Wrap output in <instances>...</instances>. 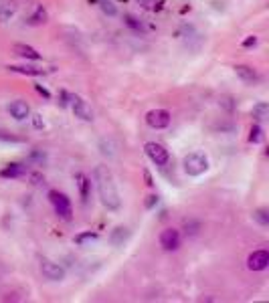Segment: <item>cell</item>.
Returning <instances> with one entry per match:
<instances>
[{"label": "cell", "instance_id": "1", "mask_svg": "<svg viewBox=\"0 0 269 303\" xmlns=\"http://www.w3.org/2000/svg\"><path fill=\"white\" fill-rule=\"evenodd\" d=\"M95 182H97V192H100L102 204L108 210H117L121 206V200H119L117 186L113 182V176L108 170V166H97L95 168Z\"/></svg>", "mask_w": 269, "mask_h": 303}, {"label": "cell", "instance_id": "2", "mask_svg": "<svg viewBox=\"0 0 269 303\" xmlns=\"http://www.w3.org/2000/svg\"><path fill=\"white\" fill-rule=\"evenodd\" d=\"M182 166H184V172L188 176H201V174H205L209 170V160H207V156L194 152V154H188L184 158Z\"/></svg>", "mask_w": 269, "mask_h": 303}, {"label": "cell", "instance_id": "3", "mask_svg": "<svg viewBox=\"0 0 269 303\" xmlns=\"http://www.w3.org/2000/svg\"><path fill=\"white\" fill-rule=\"evenodd\" d=\"M49 200L53 204L55 212H57L61 218L71 220L73 210H71V200L67 198V194H63V192H59V190H51V192H49Z\"/></svg>", "mask_w": 269, "mask_h": 303}, {"label": "cell", "instance_id": "4", "mask_svg": "<svg viewBox=\"0 0 269 303\" xmlns=\"http://www.w3.org/2000/svg\"><path fill=\"white\" fill-rule=\"evenodd\" d=\"M41 273L49 281H63L65 279V269L61 265L53 263V261H49V259H43L41 261Z\"/></svg>", "mask_w": 269, "mask_h": 303}, {"label": "cell", "instance_id": "5", "mask_svg": "<svg viewBox=\"0 0 269 303\" xmlns=\"http://www.w3.org/2000/svg\"><path fill=\"white\" fill-rule=\"evenodd\" d=\"M146 123L152 130H164L170 123V113L166 109H152L146 113Z\"/></svg>", "mask_w": 269, "mask_h": 303}, {"label": "cell", "instance_id": "6", "mask_svg": "<svg viewBox=\"0 0 269 303\" xmlns=\"http://www.w3.org/2000/svg\"><path fill=\"white\" fill-rule=\"evenodd\" d=\"M146 154H148V158L156 164V166H164L166 162H168V150L160 146V144H156V142H148L146 144Z\"/></svg>", "mask_w": 269, "mask_h": 303}, {"label": "cell", "instance_id": "7", "mask_svg": "<svg viewBox=\"0 0 269 303\" xmlns=\"http://www.w3.org/2000/svg\"><path fill=\"white\" fill-rule=\"evenodd\" d=\"M71 105H73V111H75V115L79 119H83V121H91L93 119V109H91V105L87 101H83L81 97L73 95L71 97Z\"/></svg>", "mask_w": 269, "mask_h": 303}, {"label": "cell", "instance_id": "8", "mask_svg": "<svg viewBox=\"0 0 269 303\" xmlns=\"http://www.w3.org/2000/svg\"><path fill=\"white\" fill-rule=\"evenodd\" d=\"M267 265H269V252L263 251V249L253 251L249 255V259H247V267L251 271H263V269H267Z\"/></svg>", "mask_w": 269, "mask_h": 303}, {"label": "cell", "instance_id": "9", "mask_svg": "<svg viewBox=\"0 0 269 303\" xmlns=\"http://www.w3.org/2000/svg\"><path fill=\"white\" fill-rule=\"evenodd\" d=\"M160 245L166 251H176L180 247V233L176 229H166L160 235Z\"/></svg>", "mask_w": 269, "mask_h": 303}, {"label": "cell", "instance_id": "10", "mask_svg": "<svg viewBox=\"0 0 269 303\" xmlns=\"http://www.w3.org/2000/svg\"><path fill=\"white\" fill-rule=\"evenodd\" d=\"M235 73H237V77H239L243 83H247V85H255V83L259 81V73H257L253 67H249V65H237V67H235Z\"/></svg>", "mask_w": 269, "mask_h": 303}, {"label": "cell", "instance_id": "11", "mask_svg": "<svg viewBox=\"0 0 269 303\" xmlns=\"http://www.w3.org/2000/svg\"><path fill=\"white\" fill-rule=\"evenodd\" d=\"M8 111H10V115L14 117V119H18V121H22V119H27L29 115H31V107H29V103L27 101H12L10 105H8Z\"/></svg>", "mask_w": 269, "mask_h": 303}, {"label": "cell", "instance_id": "12", "mask_svg": "<svg viewBox=\"0 0 269 303\" xmlns=\"http://www.w3.org/2000/svg\"><path fill=\"white\" fill-rule=\"evenodd\" d=\"M16 10H18L16 0H0V22H6L8 18H12Z\"/></svg>", "mask_w": 269, "mask_h": 303}, {"label": "cell", "instance_id": "13", "mask_svg": "<svg viewBox=\"0 0 269 303\" xmlns=\"http://www.w3.org/2000/svg\"><path fill=\"white\" fill-rule=\"evenodd\" d=\"M12 50H14V55H18V57H22V59H31V61H39V59H41V53H37L33 47L22 45V43H14V45H12Z\"/></svg>", "mask_w": 269, "mask_h": 303}, {"label": "cell", "instance_id": "14", "mask_svg": "<svg viewBox=\"0 0 269 303\" xmlns=\"http://www.w3.org/2000/svg\"><path fill=\"white\" fill-rule=\"evenodd\" d=\"M75 180H77V186H79V194H81V198H83V200H87V198H89V192H91V180H89L85 174H81V172H77V174H75Z\"/></svg>", "mask_w": 269, "mask_h": 303}, {"label": "cell", "instance_id": "15", "mask_svg": "<svg viewBox=\"0 0 269 303\" xmlns=\"http://www.w3.org/2000/svg\"><path fill=\"white\" fill-rule=\"evenodd\" d=\"M75 245H79V247H91V245H95L97 241H100V235L97 233H81V235H77L75 239Z\"/></svg>", "mask_w": 269, "mask_h": 303}, {"label": "cell", "instance_id": "16", "mask_svg": "<svg viewBox=\"0 0 269 303\" xmlns=\"http://www.w3.org/2000/svg\"><path fill=\"white\" fill-rule=\"evenodd\" d=\"M25 172H27V168L22 164H10L0 172V176L2 178H20Z\"/></svg>", "mask_w": 269, "mask_h": 303}, {"label": "cell", "instance_id": "17", "mask_svg": "<svg viewBox=\"0 0 269 303\" xmlns=\"http://www.w3.org/2000/svg\"><path fill=\"white\" fill-rule=\"evenodd\" d=\"M6 69L12 71V73H22V75H31V77H39V75L45 73V69H37V67H16V65H10Z\"/></svg>", "mask_w": 269, "mask_h": 303}, {"label": "cell", "instance_id": "18", "mask_svg": "<svg viewBox=\"0 0 269 303\" xmlns=\"http://www.w3.org/2000/svg\"><path fill=\"white\" fill-rule=\"evenodd\" d=\"M128 237H130V231L117 226V229L111 233V243H113L115 247H119V245H124V241H128Z\"/></svg>", "mask_w": 269, "mask_h": 303}, {"label": "cell", "instance_id": "19", "mask_svg": "<svg viewBox=\"0 0 269 303\" xmlns=\"http://www.w3.org/2000/svg\"><path fill=\"white\" fill-rule=\"evenodd\" d=\"M47 20V10L43 8V6H39L37 10H35V14L29 18V24H41V22H45Z\"/></svg>", "mask_w": 269, "mask_h": 303}, {"label": "cell", "instance_id": "20", "mask_svg": "<svg viewBox=\"0 0 269 303\" xmlns=\"http://www.w3.org/2000/svg\"><path fill=\"white\" fill-rule=\"evenodd\" d=\"M267 111H269V105H267V103H257V105L253 107L251 115H253L255 119H265V117H267Z\"/></svg>", "mask_w": 269, "mask_h": 303}, {"label": "cell", "instance_id": "21", "mask_svg": "<svg viewBox=\"0 0 269 303\" xmlns=\"http://www.w3.org/2000/svg\"><path fill=\"white\" fill-rule=\"evenodd\" d=\"M124 20H126V24H128V27H132L136 33H144V27H142V22H140L138 18H134L132 14H126V16H124Z\"/></svg>", "mask_w": 269, "mask_h": 303}, {"label": "cell", "instance_id": "22", "mask_svg": "<svg viewBox=\"0 0 269 303\" xmlns=\"http://www.w3.org/2000/svg\"><path fill=\"white\" fill-rule=\"evenodd\" d=\"M249 142H253V144H261V142H263V130H261L259 125H253V128H251Z\"/></svg>", "mask_w": 269, "mask_h": 303}, {"label": "cell", "instance_id": "23", "mask_svg": "<svg viewBox=\"0 0 269 303\" xmlns=\"http://www.w3.org/2000/svg\"><path fill=\"white\" fill-rule=\"evenodd\" d=\"M253 218L259 222V224H263V226H267L269 224V214L265 208H259V210H255L253 212Z\"/></svg>", "mask_w": 269, "mask_h": 303}, {"label": "cell", "instance_id": "24", "mask_svg": "<svg viewBox=\"0 0 269 303\" xmlns=\"http://www.w3.org/2000/svg\"><path fill=\"white\" fill-rule=\"evenodd\" d=\"M100 6H102V10H104L106 14H109V16H115V14H117V8H115L109 0H100Z\"/></svg>", "mask_w": 269, "mask_h": 303}, {"label": "cell", "instance_id": "25", "mask_svg": "<svg viewBox=\"0 0 269 303\" xmlns=\"http://www.w3.org/2000/svg\"><path fill=\"white\" fill-rule=\"evenodd\" d=\"M184 229H186V235H197L199 222H186V224H184Z\"/></svg>", "mask_w": 269, "mask_h": 303}, {"label": "cell", "instance_id": "26", "mask_svg": "<svg viewBox=\"0 0 269 303\" xmlns=\"http://www.w3.org/2000/svg\"><path fill=\"white\" fill-rule=\"evenodd\" d=\"M33 123H35L37 130H43L45 128V121L41 119V115H33Z\"/></svg>", "mask_w": 269, "mask_h": 303}, {"label": "cell", "instance_id": "27", "mask_svg": "<svg viewBox=\"0 0 269 303\" xmlns=\"http://www.w3.org/2000/svg\"><path fill=\"white\" fill-rule=\"evenodd\" d=\"M257 45V37H249L243 41V47H255Z\"/></svg>", "mask_w": 269, "mask_h": 303}, {"label": "cell", "instance_id": "28", "mask_svg": "<svg viewBox=\"0 0 269 303\" xmlns=\"http://www.w3.org/2000/svg\"><path fill=\"white\" fill-rule=\"evenodd\" d=\"M144 8H154V4H156V0H138Z\"/></svg>", "mask_w": 269, "mask_h": 303}, {"label": "cell", "instance_id": "29", "mask_svg": "<svg viewBox=\"0 0 269 303\" xmlns=\"http://www.w3.org/2000/svg\"><path fill=\"white\" fill-rule=\"evenodd\" d=\"M156 202H158V196H148V200H146V206H148V208H152V206H154Z\"/></svg>", "mask_w": 269, "mask_h": 303}, {"label": "cell", "instance_id": "30", "mask_svg": "<svg viewBox=\"0 0 269 303\" xmlns=\"http://www.w3.org/2000/svg\"><path fill=\"white\" fill-rule=\"evenodd\" d=\"M37 91H39V93H41V95H45V97H47V99H49V97H51V93H49V91H47V89H45V87H41V85H37Z\"/></svg>", "mask_w": 269, "mask_h": 303}, {"label": "cell", "instance_id": "31", "mask_svg": "<svg viewBox=\"0 0 269 303\" xmlns=\"http://www.w3.org/2000/svg\"><path fill=\"white\" fill-rule=\"evenodd\" d=\"M144 178H146V184H148V186H152V184H154V182H152V178H150V172H148V170H144Z\"/></svg>", "mask_w": 269, "mask_h": 303}, {"label": "cell", "instance_id": "32", "mask_svg": "<svg viewBox=\"0 0 269 303\" xmlns=\"http://www.w3.org/2000/svg\"><path fill=\"white\" fill-rule=\"evenodd\" d=\"M31 180H33V184H41V174H33Z\"/></svg>", "mask_w": 269, "mask_h": 303}]
</instances>
